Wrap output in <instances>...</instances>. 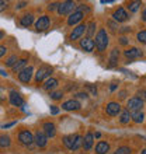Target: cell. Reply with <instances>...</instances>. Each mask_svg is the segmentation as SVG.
<instances>
[{"instance_id":"7dc6e473","label":"cell","mask_w":146,"mask_h":154,"mask_svg":"<svg viewBox=\"0 0 146 154\" xmlns=\"http://www.w3.org/2000/svg\"><path fill=\"white\" fill-rule=\"evenodd\" d=\"M142 154H146V149H145V150H143V151H142Z\"/></svg>"},{"instance_id":"cb8c5ba5","label":"cell","mask_w":146,"mask_h":154,"mask_svg":"<svg viewBox=\"0 0 146 154\" xmlns=\"http://www.w3.org/2000/svg\"><path fill=\"white\" fill-rule=\"evenodd\" d=\"M131 119H132V115L129 114V111L126 109V111H124V112L121 114V118H119V122H121V123H128V122H129Z\"/></svg>"},{"instance_id":"4dcf8cb0","label":"cell","mask_w":146,"mask_h":154,"mask_svg":"<svg viewBox=\"0 0 146 154\" xmlns=\"http://www.w3.org/2000/svg\"><path fill=\"white\" fill-rule=\"evenodd\" d=\"M115 154H131V150H129V147H119L115 151Z\"/></svg>"},{"instance_id":"7bdbcfd3","label":"cell","mask_w":146,"mask_h":154,"mask_svg":"<svg viewBox=\"0 0 146 154\" xmlns=\"http://www.w3.org/2000/svg\"><path fill=\"white\" fill-rule=\"evenodd\" d=\"M126 42H128V41H126V38H121V44L122 45H126Z\"/></svg>"},{"instance_id":"ee69618b","label":"cell","mask_w":146,"mask_h":154,"mask_svg":"<svg viewBox=\"0 0 146 154\" xmlns=\"http://www.w3.org/2000/svg\"><path fill=\"white\" fill-rule=\"evenodd\" d=\"M115 88H117V85H115V84H113V85H111V87H110V90H111V91H114V90H115Z\"/></svg>"},{"instance_id":"836d02e7","label":"cell","mask_w":146,"mask_h":154,"mask_svg":"<svg viewBox=\"0 0 146 154\" xmlns=\"http://www.w3.org/2000/svg\"><path fill=\"white\" fill-rule=\"evenodd\" d=\"M94 28H96V23H90V25H89V35L90 37L94 34Z\"/></svg>"},{"instance_id":"d4e9b609","label":"cell","mask_w":146,"mask_h":154,"mask_svg":"<svg viewBox=\"0 0 146 154\" xmlns=\"http://www.w3.org/2000/svg\"><path fill=\"white\" fill-rule=\"evenodd\" d=\"M143 118H145V116H143V114L141 112V111H139V112H134V114H132V119H134L135 123H142Z\"/></svg>"},{"instance_id":"277c9868","label":"cell","mask_w":146,"mask_h":154,"mask_svg":"<svg viewBox=\"0 0 146 154\" xmlns=\"http://www.w3.org/2000/svg\"><path fill=\"white\" fill-rule=\"evenodd\" d=\"M31 77H33V67H31V66L23 69L20 73H18V79H20V81H23V83H28V81L31 80Z\"/></svg>"},{"instance_id":"4316f807","label":"cell","mask_w":146,"mask_h":154,"mask_svg":"<svg viewBox=\"0 0 146 154\" xmlns=\"http://www.w3.org/2000/svg\"><path fill=\"white\" fill-rule=\"evenodd\" d=\"M10 146V137L8 136H0V147H8Z\"/></svg>"},{"instance_id":"8fae6325","label":"cell","mask_w":146,"mask_h":154,"mask_svg":"<svg viewBox=\"0 0 146 154\" xmlns=\"http://www.w3.org/2000/svg\"><path fill=\"white\" fill-rule=\"evenodd\" d=\"M48 25H49V18L46 16H42V17H40V20L35 23V28L38 29V31H44V29L48 28Z\"/></svg>"},{"instance_id":"5b68a950","label":"cell","mask_w":146,"mask_h":154,"mask_svg":"<svg viewBox=\"0 0 146 154\" xmlns=\"http://www.w3.org/2000/svg\"><path fill=\"white\" fill-rule=\"evenodd\" d=\"M18 139H20V142L23 143V144H27V146H30L31 143L34 142V136L31 132H28V130H24V132H21L20 136H18Z\"/></svg>"},{"instance_id":"f6af8a7d","label":"cell","mask_w":146,"mask_h":154,"mask_svg":"<svg viewBox=\"0 0 146 154\" xmlns=\"http://www.w3.org/2000/svg\"><path fill=\"white\" fill-rule=\"evenodd\" d=\"M0 74H2V76H7V73H6L4 70H0Z\"/></svg>"},{"instance_id":"d6986e66","label":"cell","mask_w":146,"mask_h":154,"mask_svg":"<svg viewBox=\"0 0 146 154\" xmlns=\"http://www.w3.org/2000/svg\"><path fill=\"white\" fill-rule=\"evenodd\" d=\"M93 139H94V136L91 133H87L84 136V139H83V147H84L86 150H90V149H91V146H93Z\"/></svg>"},{"instance_id":"d6a6232c","label":"cell","mask_w":146,"mask_h":154,"mask_svg":"<svg viewBox=\"0 0 146 154\" xmlns=\"http://www.w3.org/2000/svg\"><path fill=\"white\" fill-rule=\"evenodd\" d=\"M62 97H63L62 91H55V93H51V98H52V100H61Z\"/></svg>"},{"instance_id":"1f68e13d","label":"cell","mask_w":146,"mask_h":154,"mask_svg":"<svg viewBox=\"0 0 146 154\" xmlns=\"http://www.w3.org/2000/svg\"><path fill=\"white\" fill-rule=\"evenodd\" d=\"M138 41L139 42L146 44V31H141V32H138Z\"/></svg>"},{"instance_id":"8d00e7d4","label":"cell","mask_w":146,"mask_h":154,"mask_svg":"<svg viewBox=\"0 0 146 154\" xmlns=\"http://www.w3.org/2000/svg\"><path fill=\"white\" fill-rule=\"evenodd\" d=\"M7 7V2H0V11Z\"/></svg>"},{"instance_id":"5bb4252c","label":"cell","mask_w":146,"mask_h":154,"mask_svg":"<svg viewBox=\"0 0 146 154\" xmlns=\"http://www.w3.org/2000/svg\"><path fill=\"white\" fill-rule=\"evenodd\" d=\"M113 17H114V20H115V21H118V23H122V21H125L126 18H128V14H126V11L124 10V8L119 7L117 11L113 14Z\"/></svg>"},{"instance_id":"9c48e42d","label":"cell","mask_w":146,"mask_h":154,"mask_svg":"<svg viewBox=\"0 0 146 154\" xmlns=\"http://www.w3.org/2000/svg\"><path fill=\"white\" fill-rule=\"evenodd\" d=\"M10 102H11L14 106L24 105V100H23V97H21L20 94H17L16 91H11V93H10Z\"/></svg>"},{"instance_id":"484cf974","label":"cell","mask_w":146,"mask_h":154,"mask_svg":"<svg viewBox=\"0 0 146 154\" xmlns=\"http://www.w3.org/2000/svg\"><path fill=\"white\" fill-rule=\"evenodd\" d=\"M118 49H114L113 52H111V57H110V62H111V65L110 66H114L115 63H117V60H118Z\"/></svg>"},{"instance_id":"e575fe53","label":"cell","mask_w":146,"mask_h":154,"mask_svg":"<svg viewBox=\"0 0 146 154\" xmlns=\"http://www.w3.org/2000/svg\"><path fill=\"white\" fill-rule=\"evenodd\" d=\"M58 6H59V4H56V3H51V4L48 6V10H51V11H52V10L58 8Z\"/></svg>"},{"instance_id":"ab89813d","label":"cell","mask_w":146,"mask_h":154,"mask_svg":"<svg viewBox=\"0 0 146 154\" xmlns=\"http://www.w3.org/2000/svg\"><path fill=\"white\" fill-rule=\"evenodd\" d=\"M25 4H27L25 2H23V3H18V4L16 6V8H23V7H25Z\"/></svg>"},{"instance_id":"83f0119b","label":"cell","mask_w":146,"mask_h":154,"mask_svg":"<svg viewBox=\"0 0 146 154\" xmlns=\"http://www.w3.org/2000/svg\"><path fill=\"white\" fill-rule=\"evenodd\" d=\"M17 62H18V60H17V56H16V55H11V56H10L7 60H6V66H11V67H13V66L16 65Z\"/></svg>"},{"instance_id":"bcb514c9","label":"cell","mask_w":146,"mask_h":154,"mask_svg":"<svg viewBox=\"0 0 146 154\" xmlns=\"http://www.w3.org/2000/svg\"><path fill=\"white\" fill-rule=\"evenodd\" d=\"M2 38H3V32H2V31H0V39H2Z\"/></svg>"},{"instance_id":"60d3db41","label":"cell","mask_w":146,"mask_h":154,"mask_svg":"<svg viewBox=\"0 0 146 154\" xmlns=\"http://www.w3.org/2000/svg\"><path fill=\"white\" fill-rule=\"evenodd\" d=\"M77 97H79V98H87V94L80 93V94H77Z\"/></svg>"},{"instance_id":"f546056e","label":"cell","mask_w":146,"mask_h":154,"mask_svg":"<svg viewBox=\"0 0 146 154\" xmlns=\"http://www.w3.org/2000/svg\"><path fill=\"white\" fill-rule=\"evenodd\" d=\"M139 6H141V2H132V3H129V10H131L132 13L138 11Z\"/></svg>"},{"instance_id":"52a82bcc","label":"cell","mask_w":146,"mask_h":154,"mask_svg":"<svg viewBox=\"0 0 146 154\" xmlns=\"http://www.w3.org/2000/svg\"><path fill=\"white\" fill-rule=\"evenodd\" d=\"M51 72H52V69H51V67H48V66H44V67H41V69L36 72L35 80L40 83V81L44 80L45 77H48L49 74H51Z\"/></svg>"},{"instance_id":"603a6c76","label":"cell","mask_w":146,"mask_h":154,"mask_svg":"<svg viewBox=\"0 0 146 154\" xmlns=\"http://www.w3.org/2000/svg\"><path fill=\"white\" fill-rule=\"evenodd\" d=\"M33 16L31 14H27V16H23L21 17V25H24V27H30V25L33 24Z\"/></svg>"},{"instance_id":"7a4b0ae2","label":"cell","mask_w":146,"mask_h":154,"mask_svg":"<svg viewBox=\"0 0 146 154\" xmlns=\"http://www.w3.org/2000/svg\"><path fill=\"white\" fill-rule=\"evenodd\" d=\"M143 106V101L141 97H134L128 101V111H134V112H139Z\"/></svg>"},{"instance_id":"30bf717a","label":"cell","mask_w":146,"mask_h":154,"mask_svg":"<svg viewBox=\"0 0 146 154\" xmlns=\"http://www.w3.org/2000/svg\"><path fill=\"white\" fill-rule=\"evenodd\" d=\"M80 46L84 49L86 52H91L94 49V46H96V42L91 38H84V39L80 41Z\"/></svg>"},{"instance_id":"8992f818","label":"cell","mask_w":146,"mask_h":154,"mask_svg":"<svg viewBox=\"0 0 146 154\" xmlns=\"http://www.w3.org/2000/svg\"><path fill=\"white\" fill-rule=\"evenodd\" d=\"M106 111H107V114L108 115L115 116V115H118L119 112H121V105H119L118 102H110L108 105H107Z\"/></svg>"},{"instance_id":"7402d4cb","label":"cell","mask_w":146,"mask_h":154,"mask_svg":"<svg viewBox=\"0 0 146 154\" xmlns=\"http://www.w3.org/2000/svg\"><path fill=\"white\" fill-rule=\"evenodd\" d=\"M25 65H27V60H25V59H21V60H18L16 65L13 66L11 69H13V72H14V73H17V72H21V70H23V67H24ZM24 69H25V67H24Z\"/></svg>"},{"instance_id":"44dd1931","label":"cell","mask_w":146,"mask_h":154,"mask_svg":"<svg viewBox=\"0 0 146 154\" xmlns=\"http://www.w3.org/2000/svg\"><path fill=\"white\" fill-rule=\"evenodd\" d=\"M56 85H58V80L56 79H48V80L45 81V85H44V88L45 90H53V88H56Z\"/></svg>"},{"instance_id":"2e32d148","label":"cell","mask_w":146,"mask_h":154,"mask_svg":"<svg viewBox=\"0 0 146 154\" xmlns=\"http://www.w3.org/2000/svg\"><path fill=\"white\" fill-rule=\"evenodd\" d=\"M34 140H35L38 147H44L45 144H46V134H45L44 132H40V130H38L35 133V139H34Z\"/></svg>"},{"instance_id":"f1b7e54d","label":"cell","mask_w":146,"mask_h":154,"mask_svg":"<svg viewBox=\"0 0 146 154\" xmlns=\"http://www.w3.org/2000/svg\"><path fill=\"white\" fill-rule=\"evenodd\" d=\"M81 144H83V137H81V136H77L76 142H75V144H73V147H72V150H73V151L77 150V149H79Z\"/></svg>"},{"instance_id":"ffe728a7","label":"cell","mask_w":146,"mask_h":154,"mask_svg":"<svg viewBox=\"0 0 146 154\" xmlns=\"http://www.w3.org/2000/svg\"><path fill=\"white\" fill-rule=\"evenodd\" d=\"M108 150H110V146H108V143H106V142H100L97 146H96L97 154H106Z\"/></svg>"},{"instance_id":"3957f363","label":"cell","mask_w":146,"mask_h":154,"mask_svg":"<svg viewBox=\"0 0 146 154\" xmlns=\"http://www.w3.org/2000/svg\"><path fill=\"white\" fill-rule=\"evenodd\" d=\"M76 7V4L73 2H63L58 6V13L59 14H69V13L73 11V8Z\"/></svg>"},{"instance_id":"ac0fdd59","label":"cell","mask_w":146,"mask_h":154,"mask_svg":"<svg viewBox=\"0 0 146 154\" xmlns=\"http://www.w3.org/2000/svg\"><path fill=\"white\" fill-rule=\"evenodd\" d=\"M77 139V134H70V136H65V139H63V144H65L68 149H70L72 150L73 144H75V142H76Z\"/></svg>"},{"instance_id":"f35d334b","label":"cell","mask_w":146,"mask_h":154,"mask_svg":"<svg viewBox=\"0 0 146 154\" xmlns=\"http://www.w3.org/2000/svg\"><path fill=\"white\" fill-rule=\"evenodd\" d=\"M16 125V122H10V123H6V125H3V129H6V128H10V126H14Z\"/></svg>"},{"instance_id":"7c38bea8","label":"cell","mask_w":146,"mask_h":154,"mask_svg":"<svg viewBox=\"0 0 146 154\" xmlns=\"http://www.w3.org/2000/svg\"><path fill=\"white\" fill-rule=\"evenodd\" d=\"M62 108H63L65 111H77L79 108H80V104H79L76 100H69V101L63 102Z\"/></svg>"},{"instance_id":"d590c367","label":"cell","mask_w":146,"mask_h":154,"mask_svg":"<svg viewBox=\"0 0 146 154\" xmlns=\"http://www.w3.org/2000/svg\"><path fill=\"white\" fill-rule=\"evenodd\" d=\"M58 112H59V109H58L56 106H51V114H52V115H56Z\"/></svg>"},{"instance_id":"ba28073f","label":"cell","mask_w":146,"mask_h":154,"mask_svg":"<svg viewBox=\"0 0 146 154\" xmlns=\"http://www.w3.org/2000/svg\"><path fill=\"white\" fill-rule=\"evenodd\" d=\"M83 17H84V16H83V11H79V10H77V11H75V13H72V14H70V17L68 18V24H69V25L77 24L79 21L83 20Z\"/></svg>"},{"instance_id":"6da1fadb","label":"cell","mask_w":146,"mask_h":154,"mask_svg":"<svg viewBox=\"0 0 146 154\" xmlns=\"http://www.w3.org/2000/svg\"><path fill=\"white\" fill-rule=\"evenodd\" d=\"M107 45H108V35H107V31L106 29H100L96 35V46H97L98 51H106L107 49Z\"/></svg>"},{"instance_id":"b9f144b4","label":"cell","mask_w":146,"mask_h":154,"mask_svg":"<svg viewBox=\"0 0 146 154\" xmlns=\"http://www.w3.org/2000/svg\"><path fill=\"white\" fill-rule=\"evenodd\" d=\"M142 20L146 23V8H145V10H143V13H142Z\"/></svg>"},{"instance_id":"e0dca14e","label":"cell","mask_w":146,"mask_h":154,"mask_svg":"<svg viewBox=\"0 0 146 154\" xmlns=\"http://www.w3.org/2000/svg\"><path fill=\"white\" fill-rule=\"evenodd\" d=\"M125 56L129 57V59H135V57L142 56V52H141L138 48H131V49H128V51H125Z\"/></svg>"},{"instance_id":"74e56055","label":"cell","mask_w":146,"mask_h":154,"mask_svg":"<svg viewBox=\"0 0 146 154\" xmlns=\"http://www.w3.org/2000/svg\"><path fill=\"white\" fill-rule=\"evenodd\" d=\"M7 52V49H6V46H0V57L3 56L4 53Z\"/></svg>"},{"instance_id":"4fadbf2b","label":"cell","mask_w":146,"mask_h":154,"mask_svg":"<svg viewBox=\"0 0 146 154\" xmlns=\"http://www.w3.org/2000/svg\"><path fill=\"white\" fill-rule=\"evenodd\" d=\"M86 28H87V27H86L84 24L77 25L76 28L73 29V32L70 34V39H72V41H75V39H79V38L81 37V34H83V32H84V31H86Z\"/></svg>"},{"instance_id":"9a60e30c","label":"cell","mask_w":146,"mask_h":154,"mask_svg":"<svg viewBox=\"0 0 146 154\" xmlns=\"http://www.w3.org/2000/svg\"><path fill=\"white\" fill-rule=\"evenodd\" d=\"M44 133L46 134V137H53V136H55L56 130H55V125H53L52 122L44 123Z\"/></svg>"}]
</instances>
